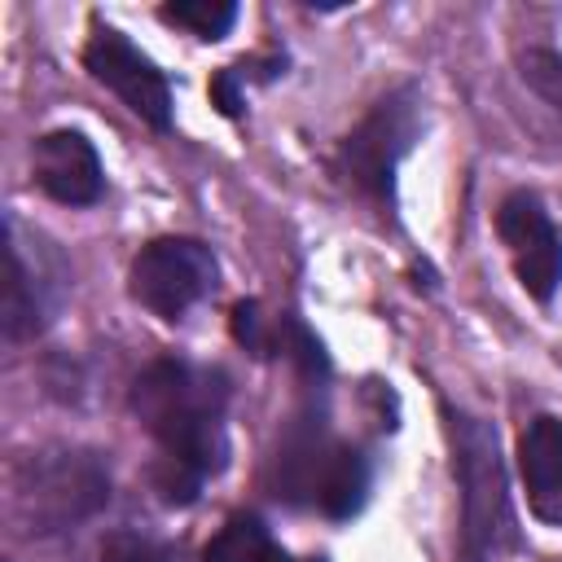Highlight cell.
<instances>
[{
	"label": "cell",
	"mask_w": 562,
	"mask_h": 562,
	"mask_svg": "<svg viewBox=\"0 0 562 562\" xmlns=\"http://www.w3.org/2000/svg\"><path fill=\"white\" fill-rule=\"evenodd\" d=\"M132 408L145 430L158 439V470L154 483L162 501L189 505L198 501L202 483L228 465V378L206 364L189 360H158L132 386Z\"/></svg>",
	"instance_id": "obj_1"
},
{
	"label": "cell",
	"mask_w": 562,
	"mask_h": 562,
	"mask_svg": "<svg viewBox=\"0 0 562 562\" xmlns=\"http://www.w3.org/2000/svg\"><path fill=\"white\" fill-rule=\"evenodd\" d=\"M448 435H452V470L461 483V553L465 562H487L501 549L518 544L496 430L483 417L448 408Z\"/></svg>",
	"instance_id": "obj_2"
},
{
	"label": "cell",
	"mask_w": 562,
	"mask_h": 562,
	"mask_svg": "<svg viewBox=\"0 0 562 562\" xmlns=\"http://www.w3.org/2000/svg\"><path fill=\"white\" fill-rule=\"evenodd\" d=\"M18 501L35 531H57L110 501V474L92 452H40L18 470Z\"/></svg>",
	"instance_id": "obj_3"
},
{
	"label": "cell",
	"mask_w": 562,
	"mask_h": 562,
	"mask_svg": "<svg viewBox=\"0 0 562 562\" xmlns=\"http://www.w3.org/2000/svg\"><path fill=\"white\" fill-rule=\"evenodd\" d=\"M422 132V92L413 83L395 88L391 97H382L342 140L338 149V167L351 176V184H360L373 198H391L395 184V167L400 158L413 149Z\"/></svg>",
	"instance_id": "obj_4"
},
{
	"label": "cell",
	"mask_w": 562,
	"mask_h": 562,
	"mask_svg": "<svg viewBox=\"0 0 562 562\" xmlns=\"http://www.w3.org/2000/svg\"><path fill=\"white\" fill-rule=\"evenodd\" d=\"M220 263L206 241L198 237H158L140 246L127 272V290L140 307H149L162 321H180L193 303H202L215 290Z\"/></svg>",
	"instance_id": "obj_5"
},
{
	"label": "cell",
	"mask_w": 562,
	"mask_h": 562,
	"mask_svg": "<svg viewBox=\"0 0 562 562\" xmlns=\"http://www.w3.org/2000/svg\"><path fill=\"white\" fill-rule=\"evenodd\" d=\"M83 66L97 83H105L136 119H145L154 132L171 127V83L167 75L114 26H97L83 44Z\"/></svg>",
	"instance_id": "obj_6"
},
{
	"label": "cell",
	"mask_w": 562,
	"mask_h": 562,
	"mask_svg": "<svg viewBox=\"0 0 562 562\" xmlns=\"http://www.w3.org/2000/svg\"><path fill=\"white\" fill-rule=\"evenodd\" d=\"M496 233L514 259V272L522 281V290L540 303L553 299L558 281H562V237L549 220V211L540 206L536 193L518 189L501 202L496 211Z\"/></svg>",
	"instance_id": "obj_7"
},
{
	"label": "cell",
	"mask_w": 562,
	"mask_h": 562,
	"mask_svg": "<svg viewBox=\"0 0 562 562\" xmlns=\"http://www.w3.org/2000/svg\"><path fill=\"white\" fill-rule=\"evenodd\" d=\"M4 233H9V281H4V338L18 342L35 329H44L48 312L57 307L61 290H66V268L57 255H48L44 263L26 259V246H22V228L18 220L9 215L4 220Z\"/></svg>",
	"instance_id": "obj_8"
},
{
	"label": "cell",
	"mask_w": 562,
	"mask_h": 562,
	"mask_svg": "<svg viewBox=\"0 0 562 562\" xmlns=\"http://www.w3.org/2000/svg\"><path fill=\"white\" fill-rule=\"evenodd\" d=\"M31 171H35V184L61 206H92L105 193V171H101L92 140L70 127L44 132L35 140Z\"/></svg>",
	"instance_id": "obj_9"
},
{
	"label": "cell",
	"mask_w": 562,
	"mask_h": 562,
	"mask_svg": "<svg viewBox=\"0 0 562 562\" xmlns=\"http://www.w3.org/2000/svg\"><path fill=\"white\" fill-rule=\"evenodd\" d=\"M518 465L527 479L531 501L544 509L549 496H562V417L540 413L518 443Z\"/></svg>",
	"instance_id": "obj_10"
},
{
	"label": "cell",
	"mask_w": 562,
	"mask_h": 562,
	"mask_svg": "<svg viewBox=\"0 0 562 562\" xmlns=\"http://www.w3.org/2000/svg\"><path fill=\"white\" fill-rule=\"evenodd\" d=\"M369 496V461L364 452L356 448H342L334 443L325 470H321V483H316V505L329 514V518H351Z\"/></svg>",
	"instance_id": "obj_11"
},
{
	"label": "cell",
	"mask_w": 562,
	"mask_h": 562,
	"mask_svg": "<svg viewBox=\"0 0 562 562\" xmlns=\"http://www.w3.org/2000/svg\"><path fill=\"white\" fill-rule=\"evenodd\" d=\"M202 562H285L272 531L255 514H237L220 527V536L206 544Z\"/></svg>",
	"instance_id": "obj_12"
},
{
	"label": "cell",
	"mask_w": 562,
	"mask_h": 562,
	"mask_svg": "<svg viewBox=\"0 0 562 562\" xmlns=\"http://www.w3.org/2000/svg\"><path fill=\"white\" fill-rule=\"evenodd\" d=\"M162 18L202 40H220L237 22V4L233 0H176V4H162Z\"/></svg>",
	"instance_id": "obj_13"
},
{
	"label": "cell",
	"mask_w": 562,
	"mask_h": 562,
	"mask_svg": "<svg viewBox=\"0 0 562 562\" xmlns=\"http://www.w3.org/2000/svg\"><path fill=\"white\" fill-rule=\"evenodd\" d=\"M101 562H176V549L140 531H114L101 544Z\"/></svg>",
	"instance_id": "obj_14"
},
{
	"label": "cell",
	"mask_w": 562,
	"mask_h": 562,
	"mask_svg": "<svg viewBox=\"0 0 562 562\" xmlns=\"http://www.w3.org/2000/svg\"><path fill=\"white\" fill-rule=\"evenodd\" d=\"M518 66H522V79L562 114V57L553 48H527Z\"/></svg>",
	"instance_id": "obj_15"
},
{
	"label": "cell",
	"mask_w": 562,
	"mask_h": 562,
	"mask_svg": "<svg viewBox=\"0 0 562 562\" xmlns=\"http://www.w3.org/2000/svg\"><path fill=\"white\" fill-rule=\"evenodd\" d=\"M233 334H237V342L250 347L255 356H268V338H263L259 303H237V307H233Z\"/></svg>",
	"instance_id": "obj_16"
},
{
	"label": "cell",
	"mask_w": 562,
	"mask_h": 562,
	"mask_svg": "<svg viewBox=\"0 0 562 562\" xmlns=\"http://www.w3.org/2000/svg\"><path fill=\"white\" fill-rule=\"evenodd\" d=\"M211 97H215V105L233 119V114H241V92H237V66H228V70H220L215 79H211Z\"/></svg>",
	"instance_id": "obj_17"
},
{
	"label": "cell",
	"mask_w": 562,
	"mask_h": 562,
	"mask_svg": "<svg viewBox=\"0 0 562 562\" xmlns=\"http://www.w3.org/2000/svg\"><path fill=\"white\" fill-rule=\"evenodd\" d=\"M312 562H321V558H312Z\"/></svg>",
	"instance_id": "obj_18"
}]
</instances>
